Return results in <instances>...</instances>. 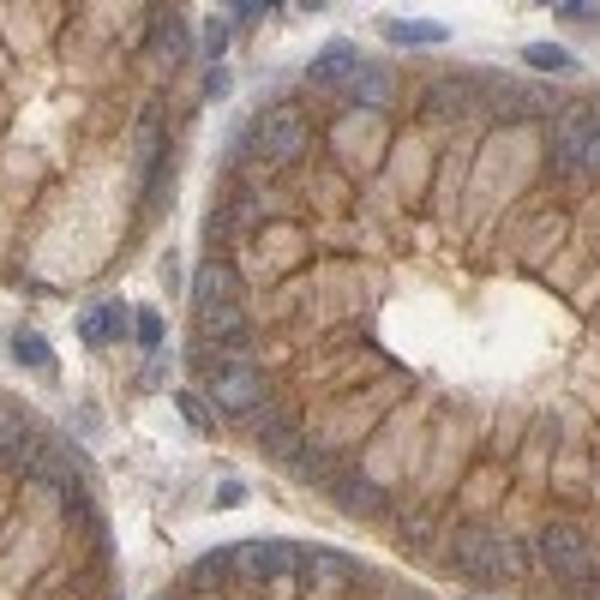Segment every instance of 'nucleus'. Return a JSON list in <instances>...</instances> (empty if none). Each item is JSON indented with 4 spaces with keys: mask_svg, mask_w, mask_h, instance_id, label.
<instances>
[{
    "mask_svg": "<svg viewBox=\"0 0 600 600\" xmlns=\"http://www.w3.org/2000/svg\"><path fill=\"white\" fill-rule=\"evenodd\" d=\"M240 301V271L223 259H204L193 271V313H204V306H228Z\"/></svg>",
    "mask_w": 600,
    "mask_h": 600,
    "instance_id": "nucleus-9",
    "label": "nucleus"
},
{
    "mask_svg": "<svg viewBox=\"0 0 600 600\" xmlns=\"http://www.w3.org/2000/svg\"><path fill=\"white\" fill-rule=\"evenodd\" d=\"M468 91H480L475 79H463V72H451V79H439V84H427V121H456V114H468L475 109V97Z\"/></svg>",
    "mask_w": 600,
    "mask_h": 600,
    "instance_id": "nucleus-11",
    "label": "nucleus"
},
{
    "mask_svg": "<svg viewBox=\"0 0 600 600\" xmlns=\"http://www.w3.org/2000/svg\"><path fill=\"white\" fill-rule=\"evenodd\" d=\"M228 558H235V577L240 582H276V577H295L301 553L283 541H247V546H228Z\"/></svg>",
    "mask_w": 600,
    "mask_h": 600,
    "instance_id": "nucleus-5",
    "label": "nucleus"
},
{
    "mask_svg": "<svg viewBox=\"0 0 600 600\" xmlns=\"http://www.w3.org/2000/svg\"><path fill=\"white\" fill-rule=\"evenodd\" d=\"M427 529H432L427 517H408V522H403V541L415 546V553H427V546H432V534H427Z\"/></svg>",
    "mask_w": 600,
    "mask_h": 600,
    "instance_id": "nucleus-22",
    "label": "nucleus"
},
{
    "mask_svg": "<svg viewBox=\"0 0 600 600\" xmlns=\"http://www.w3.org/2000/svg\"><path fill=\"white\" fill-rule=\"evenodd\" d=\"M223 570H235L228 546H223V553H211V558H199V565H193V582H199V589H216V582H223Z\"/></svg>",
    "mask_w": 600,
    "mask_h": 600,
    "instance_id": "nucleus-18",
    "label": "nucleus"
},
{
    "mask_svg": "<svg viewBox=\"0 0 600 600\" xmlns=\"http://www.w3.org/2000/svg\"><path fill=\"white\" fill-rule=\"evenodd\" d=\"M541 558H546V570L565 577V582L595 577V546H589V534H582L577 522H546L541 529Z\"/></svg>",
    "mask_w": 600,
    "mask_h": 600,
    "instance_id": "nucleus-3",
    "label": "nucleus"
},
{
    "mask_svg": "<svg viewBox=\"0 0 600 600\" xmlns=\"http://www.w3.org/2000/svg\"><path fill=\"white\" fill-rule=\"evenodd\" d=\"M354 72H361V48H354V43H330L325 55L306 67V79H313L318 91H349Z\"/></svg>",
    "mask_w": 600,
    "mask_h": 600,
    "instance_id": "nucleus-10",
    "label": "nucleus"
},
{
    "mask_svg": "<svg viewBox=\"0 0 600 600\" xmlns=\"http://www.w3.org/2000/svg\"><path fill=\"white\" fill-rule=\"evenodd\" d=\"M582 169L600 174V114H595V138H589V157H582Z\"/></svg>",
    "mask_w": 600,
    "mask_h": 600,
    "instance_id": "nucleus-24",
    "label": "nucleus"
},
{
    "mask_svg": "<svg viewBox=\"0 0 600 600\" xmlns=\"http://www.w3.org/2000/svg\"><path fill=\"white\" fill-rule=\"evenodd\" d=\"M247 145L259 150L271 169H288V162L306 157V145H313V126H306L301 109H288V102H276V109H264L259 121H252Z\"/></svg>",
    "mask_w": 600,
    "mask_h": 600,
    "instance_id": "nucleus-2",
    "label": "nucleus"
},
{
    "mask_svg": "<svg viewBox=\"0 0 600 600\" xmlns=\"http://www.w3.org/2000/svg\"><path fill=\"white\" fill-rule=\"evenodd\" d=\"M451 558L463 577L475 582H499V529H456Z\"/></svg>",
    "mask_w": 600,
    "mask_h": 600,
    "instance_id": "nucleus-6",
    "label": "nucleus"
},
{
    "mask_svg": "<svg viewBox=\"0 0 600 600\" xmlns=\"http://www.w3.org/2000/svg\"><path fill=\"white\" fill-rule=\"evenodd\" d=\"M150 43H157V60H162V67H181V60H186V43H193V36H186V24L174 19V12H162V19L150 24Z\"/></svg>",
    "mask_w": 600,
    "mask_h": 600,
    "instance_id": "nucleus-15",
    "label": "nucleus"
},
{
    "mask_svg": "<svg viewBox=\"0 0 600 600\" xmlns=\"http://www.w3.org/2000/svg\"><path fill=\"white\" fill-rule=\"evenodd\" d=\"M199 366H204V390H211V403L223 408V415L252 420L264 403H271V378H264L247 354H211L204 349Z\"/></svg>",
    "mask_w": 600,
    "mask_h": 600,
    "instance_id": "nucleus-1",
    "label": "nucleus"
},
{
    "mask_svg": "<svg viewBox=\"0 0 600 600\" xmlns=\"http://www.w3.org/2000/svg\"><path fill=\"white\" fill-rule=\"evenodd\" d=\"M228 55V19H211L204 24V60H223Z\"/></svg>",
    "mask_w": 600,
    "mask_h": 600,
    "instance_id": "nucleus-21",
    "label": "nucleus"
},
{
    "mask_svg": "<svg viewBox=\"0 0 600 600\" xmlns=\"http://www.w3.org/2000/svg\"><path fill=\"white\" fill-rule=\"evenodd\" d=\"M522 60H529V67H541V72H570V67H577V55H570V48H558V43H529V48H522Z\"/></svg>",
    "mask_w": 600,
    "mask_h": 600,
    "instance_id": "nucleus-17",
    "label": "nucleus"
},
{
    "mask_svg": "<svg viewBox=\"0 0 600 600\" xmlns=\"http://www.w3.org/2000/svg\"><path fill=\"white\" fill-rule=\"evenodd\" d=\"M133 330H138V342H145V349H162V313H157V306H145V313L133 318Z\"/></svg>",
    "mask_w": 600,
    "mask_h": 600,
    "instance_id": "nucleus-20",
    "label": "nucleus"
},
{
    "mask_svg": "<svg viewBox=\"0 0 600 600\" xmlns=\"http://www.w3.org/2000/svg\"><path fill=\"white\" fill-rule=\"evenodd\" d=\"M121 330H126V306L121 301H102V306H84V313H79V337L91 342V349L121 342Z\"/></svg>",
    "mask_w": 600,
    "mask_h": 600,
    "instance_id": "nucleus-12",
    "label": "nucleus"
},
{
    "mask_svg": "<svg viewBox=\"0 0 600 600\" xmlns=\"http://www.w3.org/2000/svg\"><path fill=\"white\" fill-rule=\"evenodd\" d=\"M199 330H204V342H211V354H240V349H247V313H240V301L204 306Z\"/></svg>",
    "mask_w": 600,
    "mask_h": 600,
    "instance_id": "nucleus-7",
    "label": "nucleus"
},
{
    "mask_svg": "<svg viewBox=\"0 0 600 600\" xmlns=\"http://www.w3.org/2000/svg\"><path fill=\"white\" fill-rule=\"evenodd\" d=\"M204 97H228V72L211 67V79H204Z\"/></svg>",
    "mask_w": 600,
    "mask_h": 600,
    "instance_id": "nucleus-25",
    "label": "nucleus"
},
{
    "mask_svg": "<svg viewBox=\"0 0 600 600\" xmlns=\"http://www.w3.org/2000/svg\"><path fill=\"white\" fill-rule=\"evenodd\" d=\"M558 19H565V24H595L600 12L595 7H558Z\"/></svg>",
    "mask_w": 600,
    "mask_h": 600,
    "instance_id": "nucleus-23",
    "label": "nucleus"
},
{
    "mask_svg": "<svg viewBox=\"0 0 600 600\" xmlns=\"http://www.w3.org/2000/svg\"><path fill=\"white\" fill-rule=\"evenodd\" d=\"M385 43H390V48L451 43V24H439V19H385Z\"/></svg>",
    "mask_w": 600,
    "mask_h": 600,
    "instance_id": "nucleus-13",
    "label": "nucleus"
},
{
    "mask_svg": "<svg viewBox=\"0 0 600 600\" xmlns=\"http://www.w3.org/2000/svg\"><path fill=\"white\" fill-rule=\"evenodd\" d=\"M325 487H330V499L349 510V517H385V505H390V499H385V487H378V480H366V475H354V468L330 475Z\"/></svg>",
    "mask_w": 600,
    "mask_h": 600,
    "instance_id": "nucleus-8",
    "label": "nucleus"
},
{
    "mask_svg": "<svg viewBox=\"0 0 600 600\" xmlns=\"http://www.w3.org/2000/svg\"><path fill=\"white\" fill-rule=\"evenodd\" d=\"M174 408H181V420H186V427L199 432V439H204V432L216 427V420H211V408H204V403L193 397V390H181V397H174Z\"/></svg>",
    "mask_w": 600,
    "mask_h": 600,
    "instance_id": "nucleus-19",
    "label": "nucleus"
},
{
    "mask_svg": "<svg viewBox=\"0 0 600 600\" xmlns=\"http://www.w3.org/2000/svg\"><path fill=\"white\" fill-rule=\"evenodd\" d=\"M12 354H19L31 373H55V349H48L43 337H31V330H19V337H12Z\"/></svg>",
    "mask_w": 600,
    "mask_h": 600,
    "instance_id": "nucleus-16",
    "label": "nucleus"
},
{
    "mask_svg": "<svg viewBox=\"0 0 600 600\" xmlns=\"http://www.w3.org/2000/svg\"><path fill=\"white\" fill-rule=\"evenodd\" d=\"M589 138H595V109H558L553 114V174H558V181L582 169Z\"/></svg>",
    "mask_w": 600,
    "mask_h": 600,
    "instance_id": "nucleus-4",
    "label": "nucleus"
},
{
    "mask_svg": "<svg viewBox=\"0 0 600 600\" xmlns=\"http://www.w3.org/2000/svg\"><path fill=\"white\" fill-rule=\"evenodd\" d=\"M390 91H397L390 67H366V60H361V72L349 79V91H342V97H349L354 109H385V102H390Z\"/></svg>",
    "mask_w": 600,
    "mask_h": 600,
    "instance_id": "nucleus-14",
    "label": "nucleus"
}]
</instances>
